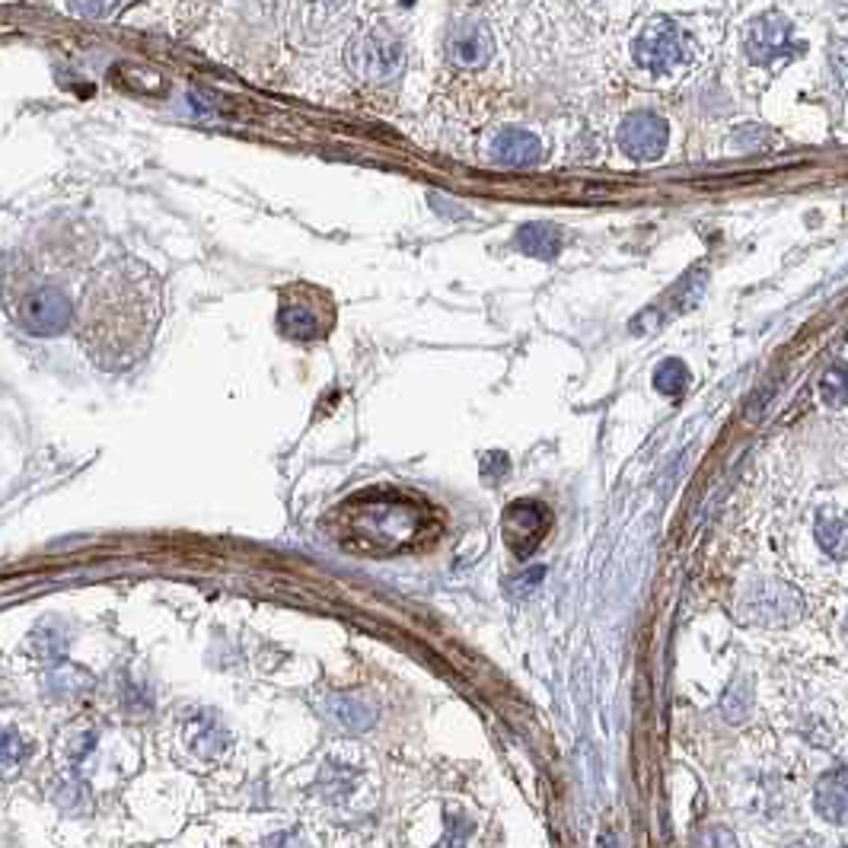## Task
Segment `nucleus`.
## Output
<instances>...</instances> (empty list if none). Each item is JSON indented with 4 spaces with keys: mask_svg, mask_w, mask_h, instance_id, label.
I'll return each mask as SVG.
<instances>
[{
    "mask_svg": "<svg viewBox=\"0 0 848 848\" xmlns=\"http://www.w3.org/2000/svg\"><path fill=\"white\" fill-rule=\"evenodd\" d=\"M160 323V284L150 269L115 262L96 274L74 313V326L86 357L118 374L147 355Z\"/></svg>",
    "mask_w": 848,
    "mask_h": 848,
    "instance_id": "obj_1",
    "label": "nucleus"
},
{
    "mask_svg": "<svg viewBox=\"0 0 848 848\" xmlns=\"http://www.w3.org/2000/svg\"><path fill=\"white\" fill-rule=\"evenodd\" d=\"M440 514L421 494L374 485L348 494L326 514V533L352 555L389 558L438 543Z\"/></svg>",
    "mask_w": 848,
    "mask_h": 848,
    "instance_id": "obj_2",
    "label": "nucleus"
},
{
    "mask_svg": "<svg viewBox=\"0 0 848 848\" xmlns=\"http://www.w3.org/2000/svg\"><path fill=\"white\" fill-rule=\"evenodd\" d=\"M631 55L648 77L667 81V77L683 74L685 67L695 61V45L673 20H655L635 39Z\"/></svg>",
    "mask_w": 848,
    "mask_h": 848,
    "instance_id": "obj_3",
    "label": "nucleus"
},
{
    "mask_svg": "<svg viewBox=\"0 0 848 848\" xmlns=\"http://www.w3.org/2000/svg\"><path fill=\"white\" fill-rule=\"evenodd\" d=\"M335 323V306L320 287L310 284H294L281 291L278 303V332L291 342H320L326 338L328 328Z\"/></svg>",
    "mask_w": 848,
    "mask_h": 848,
    "instance_id": "obj_4",
    "label": "nucleus"
},
{
    "mask_svg": "<svg viewBox=\"0 0 848 848\" xmlns=\"http://www.w3.org/2000/svg\"><path fill=\"white\" fill-rule=\"evenodd\" d=\"M348 67L370 83L396 81L406 67V45L389 29H364L348 45Z\"/></svg>",
    "mask_w": 848,
    "mask_h": 848,
    "instance_id": "obj_5",
    "label": "nucleus"
},
{
    "mask_svg": "<svg viewBox=\"0 0 848 848\" xmlns=\"http://www.w3.org/2000/svg\"><path fill=\"white\" fill-rule=\"evenodd\" d=\"M548 530H552V511L543 501H533V498L514 501L504 511V521H501L504 546L511 548L517 558H526V555H533L536 548L543 546Z\"/></svg>",
    "mask_w": 848,
    "mask_h": 848,
    "instance_id": "obj_6",
    "label": "nucleus"
},
{
    "mask_svg": "<svg viewBox=\"0 0 848 848\" xmlns=\"http://www.w3.org/2000/svg\"><path fill=\"white\" fill-rule=\"evenodd\" d=\"M74 320V303L67 301L57 287H35L20 294L17 323L35 335H55Z\"/></svg>",
    "mask_w": 848,
    "mask_h": 848,
    "instance_id": "obj_7",
    "label": "nucleus"
},
{
    "mask_svg": "<svg viewBox=\"0 0 848 848\" xmlns=\"http://www.w3.org/2000/svg\"><path fill=\"white\" fill-rule=\"evenodd\" d=\"M792 45L794 27L792 20L782 17V13H763V17H756V20L750 23V29H746V42H743L746 57H750L753 64H772V61L788 55Z\"/></svg>",
    "mask_w": 848,
    "mask_h": 848,
    "instance_id": "obj_8",
    "label": "nucleus"
},
{
    "mask_svg": "<svg viewBox=\"0 0 848 848\" xmlns=\"http://www.w3.org/2000/svg\"><path fill=\"white\" fill-rule=\"evenodd\" d=\"M619 147L631 160H657L667 150V122L655 112H635L619 128Z\"/></svg>",
    "mask_w": 848,
    "mask_h": 848,
    "instance_id": "obj_9",
    "label": "nucleus"
},
{
    "mask_svg": "<svg viewBox=\"0 0 848 848\" xmlns=\"http://www.w3.org/2000/svg\"><path fill=\"white\" fill-rule=\"evenodd\" d=\"M447 55H450L453 64L469 67V71L485 67L494 55L492 32H489L485 23H479V20H465V23H460V27L450 32V39H447Z\"/></svg>",
    "mask_w": 848,
    "mask_h": 848,
    "instance_id": "obj_10",
    "label": "nucleus"
},
{
    "mask_svg": "<svg viewBox=\"0 0 848 848\" xmlns=\"http://www.w3.org/2000/svg\"><path fill=\"white\" fill-rule=\"evenodd\" d=\"M814 804L823 820L846 826L848 823V768L839 766L826 772L814 792Z\"/></svg>",
    "mask_w": 848,
    "mask_h": 848,
    "instance_id": "obj_11",
    "label": "nucleus"
},
{
    "mask_svg": "<svg viewBox=\"0 0 848 848\" xmlns=\"http://www.w3.org/2000/svg\"><path fill=\"white\" fill-rule=\"evenodd\" d=\"M492 157L504 166H530L540 160V140L523 128H504L492 140Z\"/></svg>",
    "mask_w": 848,
    "mask_h": 848,
    "instance_id": "obj_12",
    "label": "nucleus"
},
{
    "mask_svg": "<svg viewBox=\"0 0 848 848\" xmlns=\"http://www.w3.org/2000/svg\"><path fill=\"white\" fill-rule=\"evenodd\" d=\"M817 543L826 555L833 558H846L848 555V523L836 517H820L817 521Z\"/></svg>",
    "mask_w": 848,
    "mask_h": 848,
    "instance_id": "obj_13",
    "label": "nucleus"
},
{
    "mask_svg": "<svg viewBox=\"0 0 848 848\" xmlns=\"http://www.w3.org/2000/svg\"><path fill=\"white\" fill-rule=\"evenodd\" d=\"M820 396L826 406L833 409H842L848 406V367L846 364H836L829 367L820 377Z\"/></svg>",
    "mask_w": 848,
    "mask_h": 848,
    "instance_id": "obj_14",
    "label": "nucleus"
},
{
    "mask_svg": "<svg viewBox=\"0 0 848 848\" xmlns=\"http://www.w3.org/2000/svg\"><path fill=\"white\" fill-rule=\"evenodd\" d=\"M685 386V367L680 360H667L660 370H657V389L667 392V396H680Z\"/></svg>",
    "mask_w": 848,
    "mask_h": 848,
    "instance_id": "obj_15",
    "label": "nucleus"
},
{
    "mask_svg": "<svg viewBox=\"0 0 848 848\" xmlns=\"http://www.w3.org/2000/svg\"><path fill=\"white\" fill-rule=\"evenodd\" d=\"M67 3L83 20H106L118 10V0H67Z\"/></svg>",
    "mask_w": 848,
    "mask_h": 848,
    "instance_id": "obj_16",
    "label": "nucleus"
},
{
    "mask_svg": "<svg viewBox=\"0 0 848 848\" xmlns=\"http://www.w3.org/2000/svg\"><path fill=\"white\" fill-rule=\"evenodd\" d=\"M829 67H833V77L839 81V86H848V42H833L829 49Z\"/></svg>",
    "mask_w": 848,
    "mask_h": 848,
    "instance_id": "obj_17",
    "label": "nucleus"
},
{
    "mask_svg": "<svg viewBox=\"0 0 848 848\" xmlns=\"http://www.w3.org/2000/svg\"><path fill=\"white\" fill-rule=\"evenodd\" d=\"M316 3H320V7H332V10H338L345 0H316Z\"/></svg>",
    "mask_w": 848,
    "mask_h": 848,
    "instance_id": "obj_18",
    "label": "nucleus"
},
{
    "mask_svg": "<svg viewBox=\"0 0 848 848\" xmlns=\"http://www.w3.org/2000/svg\"><path fill=\"white\" fill-rule=\"evenodd\" d=\"M846 626H848V619H846Z\"/></svg>",
    "mask_w": 848,
    "mask_h": 848,
    "instance_id": "obj_19",
    "label": "nucleus"
}]
</instances>
